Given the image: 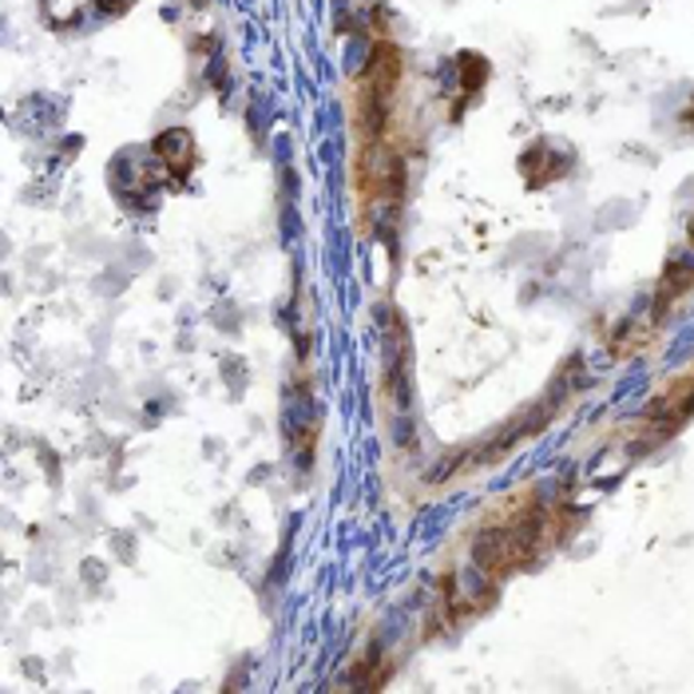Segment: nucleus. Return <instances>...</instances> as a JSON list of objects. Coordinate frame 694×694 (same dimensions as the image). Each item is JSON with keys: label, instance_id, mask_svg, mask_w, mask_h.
<instances>
[{"label": "nucleus", "instance_id": "obj_1", "mask_svg": "<svg viewBox=\"0 0 694 694\" xmlns=\"http://www.w3.org/2000/svg\"><path fill=\"white\" fill-rule=\"evenodd\" d=\"M691 239H694V219H691Z\"/></svg>", "mask_w": 694, "mask_h": 694}]
</instances>
